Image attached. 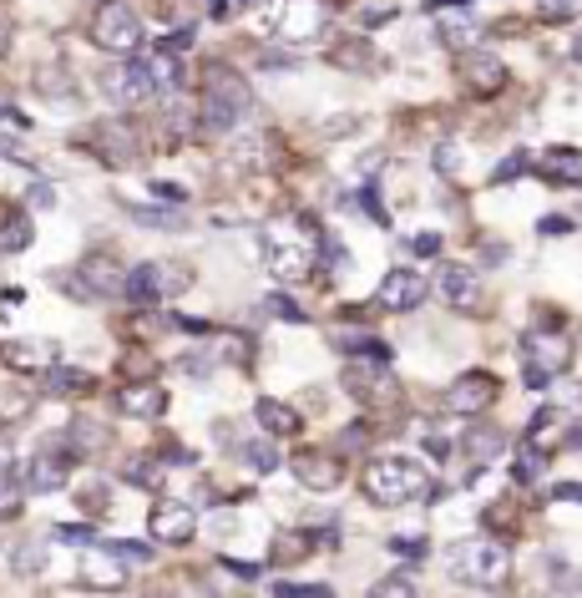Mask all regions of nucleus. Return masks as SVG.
Masks as SVG:
<instances>
[{
	"label": "nucleus",
	"mask_w": 582,
	"mask_h": 598,
	"mask_svg": "<svg viewBox=\"0 0 582 598\" xmlns=\"http://www.w3.org/2000/svg\"><path fill=\"white\" fill-rule=\"evenodd\" d=\"M107 548H112L117 558H127V563H147V558H152V548H147V543H132V538H117V543H107Z\"/></svg>",
	"instance_id": "42"
},
{
	"label": "nucleus",
	"mask_w": 582,
	"mask_h": 598,
	"mask_svg": "<svg viewBox=\"0 0 582 598\" xmlns=\"http://www.w3.org/2000/svg\"><path fill=\"white\" fill-rule=\"evenodd\" d=\"M461 446H466V457L476 462V467H486V462H496L507 452V436L496 431V426H471L466 436H461Z\"/></svg>",
	"instance_id": "26"
},
{
	"label": "nucleus",
	"mask_w": 582,
	"mask_h": 598,
	"mask_svg": "<svg viewBox=\"0 0 582 598\" xmlns=\"http://www.w3.org/2000/svg\"><path fill=\"white\" fill-rule=\"evenodd\" d=\"M522 365H527V386L547 391L572 365V340H562V335H527L522 340Z\"/></svg>",
	"instance_id": "6"
},
{
	"label": "nucleus",
	"mask_w": 582,
	"mask_h": 598,
	"mask_svg": "<svg viewBox=\"0 0 582 598\" xmlns=\"http://www.w3.org/2000/svg\"><path fill=\"white\" fill-rule=\"evenodd\" d=\"M542 234H572V218H562V213L542 218Z\"/></svg>",
	"instance_id": "46"
},
{
	"label": "nucleus",
	"mask_w": 582,
	"mask_h": 598,
	"mask_svg": "<svg viewBox=\"0 0 582 598\" xmlns=\"http://www.w3.org/2000/svg\"><path fill=\"white\" fill-rule=\"evenodd\" d=\"M132 223H142V229H162V234H178L183 229V218L168 213V208H142V203H127Z\"/></svg>",
	"instance_id": "31"
},
{
	"label": "nucleus",
	"mask_w": 582,
	"mask_h": 598,
	"mask_svg": "<svg viewBox=\"0 0 582 598\" xmlns=\"http://www.w3.org/2000/svg\"><path fill=\"white\" fill-rule=\"evenodd\" d=\"M56 538H61V543H92V528H87V522H61Z\"/></svg>",
	"instance_id": "44"
},
{
	"label": "nucleus",
	"mask_w": 582,
	"mask_h": 598,
	"mask_svg": "<svg viewBox=\"0 0 582 598\" xmlns=\"http://www.w3.org/2000/svg\"><path fill=\"white\" fill-rule=\"evenodd\" d=\"M461 77H466V87L476 97H496L507 87V66H502V56H491V51H471L466 66H461Z\"/></svg>",
	"instance_id": "19"
},
{
	"label": "nucleus",
	"mask_w": 582,
	"mask_h": 598,
	"mask_svg": "<svg viewBox=\"0 0 582 598\" xmlns=\"http://www.w3.org/2000/svg\"><path fill=\"white\" fill-rule=\"evenodd\" d=\"M132 61L142 66V77L152 82V92H157V97H168V92H178V87H183V61H178V51L152 46V51H142V56H132Z\"/></svg>",
	"instance_id": "15"
},
{
	"label": "nucleus",
	"mask_w": 582,
	"mask_h": 598,
	"mask_svg": "<svg viewBox=\"0 0 582 598\" xmlns=\"http://www.w3.org/2000/svg\"><path fill=\"white\" fill-rule=\"evenodd\" d=\"M441 41H446L451 51L471 56V51H476V41H481V21H476L466 6H456V11H446V16H441Z\"/></svg>",
	"instance_id": "23"
},
{
	"label": "nucleus",
	"mask_w": 582,
	"mask_h": 598,
	"mask_svg": "<svg viewBox=\"0 0 582 598\" xmlns=\"http://www.w3.org/2000/svg\"><path fill=\"white\" fill-rule=\"evenodd\" d=\"M527 163H532L527 153H512L507 163H496V173H491V178H496V183H517V178L527 173Z\"/></svg>",
	"instance_id": "40"
},
{
	"label": "nucleus",
	"mask_w": 582,
	"mask_h": 598,
	"mask_svg": "<svg viewBox=\"0 0 582 598\" xmlns=\"http://www.w3.org/2000/svg\"><path fill=\"white\" fill-rule=\"evenodd\" d=\"M117 411L132 416V421H157L162 411H168V391H162L157 381H132L117 391Z\"/></svg>",
	"instance_id": "18"
},
{
	"label": "nucleus",
	"mask_w": 582,
	"mask_h": 598,
	"mask_svg": "<svg viewBox=\"0 0 582 598\" xmlns=\"http://www.w3.org/2000/svg\"><path fill=\"white\" fill-rule=\"evenodd\" d=\"M542 467H547V462H542V452H537V441H527L522 452H517V467H512V472H517V482H537Z\"/></svg>",
	"instance_id": "36"
},
{
	"label": "nucleus",
	"mask_w": 582,
	"mask_h": 598,
	"mask_svg": "<svg viewBox=\"0 0 582 598\" xmlns=\"http://www.w3.org/2000/svg\"><path fill=\"white\" fill-rule=\"evenodd\" d=\"M31 203H36V208H51V203H56L51 183H31Z\"/></svg>",
	"instance_id": "47"
},
{
	"label": "nucleus",
	"mask_w": 582,
	"mask_h": 598,
	"mask_svg": "<svg viewBox=\"0 0 582 598\" xmlns=\"http://www.w3.org/2000/svg\"><path fill=\"white\" fill-rule=\"evenodd\" d=\"M572 61L582 66V31H577V41H572Z\"/></svg>",
	"instance_id": "53"
},
{
	"label": "nucleus",
	"mask_w": 582,
	"mask_h": 598,
	"mask_svg": "<svg viewBox=\"0 0 582 598\" xmlns=\"http://www.w3.org/2000/svg\"><path fill=\"white\" fill-rule=\"evenodd\" d=\"M71 467H76V452H71V457H66V452H41V457L21 462L16 477H21L26 492H56V487L71 482Z\"/></svg>",
	"instance_id": "11"
},
{
	"label": "nucleus",
	"mask_w": 582,
	"mask_h": 598,
	"mask_svg": "<svg viewBox=\"0 0 582 598\" xmlns=\"http://www.w3.org/2000/svg\"><path fill=\"white\" fill-rule=\"evenodd\" d=\"M31 213H6V223H0V249L6 254H21V249H31Z\"/></svg>",
	"instance_id": "29"
},
{
	"label": "nucleus",
	"mask_w": 582,
	"mask_h": 598,
	"mask_svg": "<svg viewBox=\"0 0 582 598\" xmlns=\"http://www.w3.org/2000/svg\"><path fill=\"white\" fill-rule=\"evenodd\" d=\"M491 401H496V376H486V370H466L461 381L446 386V411H456V416H476Z\"/></svg>",
	"instance_id": "12"
},
{
	"label": "nucleus",
	"mask_w": 582,
	"mask_h": 598,
	"mask_svg": "<svg viewBox=\"0 0 582 598\" xmlns=\"http://www.w3.org/2000/svg\"><path fill=\"white\" fill-rule=\"evenodd\" d=\"M542 178L562 188H582V147H547L542 153Z\"/></svg>",
	"instance_id": "22"
},
{
	"label": "nucleus",
	"mask_w": 582,
	"mask_h": 598,
	"mask_svg": "<svg viewBox=\"0 0 582 598\" xmlns=\"http://www.w3.org/2000/svg\"><path fill=\"white\" fill-rule=\"evenodd\" d=\"M127 284V274L117 269V259H107V254H92V259H81L76 269H71V279H66V289L81 299V305H97V299H112V289H122Z\"/></svg>",
	"instance_id": "7"
},
{
	"label": "nucleus",
	"mask_w": 582,
	"mask_h": 598,
	"mask_svg": "<svg viewBox=\"0 0 582 598\" xmlns=\"http://www.w3.org/2000/svg\"><path fill=\"white\" fill-rule=\"evenodd\" d=\"M360 487H365V497L375 507H405V502L431 492V477H426V467L415 462V457H375L365 467Z\"/></svg>",
	"instance_id": "2"
},
{
	"label": "nucleus",
	"mask_w": 582,
	"mask_h": 598,
	"mask_svg": "<svg viewBox=\"0 0 582 598\" xmlns=\"http://www.w3.org/2000/svg\"><path fill=\"white\" fill-rule=\"evenodd\" d=\"M274 598H335L329 583H274Z\"/></svg>",
	"instance_id": "37"
},
{
	"label": "nucleus",
	"mask_w": 582,
	"mask_h": 598,
	"mask_svg": "<svg viewBox=\"0 0 582 598\" xmlns=\"http://www.w3.org/2000/svg\"><path fill=\"white\" fill-rule=\"evenodd\" d=\"M46 391L51 396H81V391H92V376L76 370V365H51L46 370Z\"/></svg>",
	"instance_id": "28"
},
{
	"label": "nucleus",
	"mask_w": 582,
	"mask_h": 598,
	"mask_svg": "<svg viewBox=\"0 0 582 598\" xmlns=\"http://www.w3.org/2000/svg\"><path fill=\"white\" fill-rule=\"evenodd\" d=\"M92 46L107 51V56H132V51H142V21H137V11L122 6V0L97 6V16H92Z\"/></svg>",
	"instance_id": "5"
},
{
	"label": "nucleus",
	"mask_w": 582,
	"mask_h": 598,
	"mask_svg": "<svg viewBox=\"0 0 582 598\" xmlns=\"http://www.w3.org/2000/svg\"><path fill=\"white\" fill-rule=\"evenodd\" d=\"M142 598H173V593H162V588H152V593H142Z\"/></svg>",
	"instance_id": "54"
},
{
	"label": "nucleus",
	"mask_w": 582,
	"mask_h": 598,
	"mask_svg": "<svg viewBox=\"0 0 582 598\" xmlns=\"http://www.w3.org/2000/svg\"><path fill=\"white\" fill-rule=\"evenodd\" d=\"M223 568H228V573H238V578H259V563H233V558H228Z\"/></svg>",
	"instance_id": "49"
},
{
	"label": "nucleus",
	"mask_w": 582,
	"mask_h": 598,
	"mask_svg": "<svg viewBox=\"0 0 582 598\" xmlns=\"http://www.w3.org/2000/svg\"><path fill=\"white\" fill-rule=\"evenodd\" d=\"M0 360L21 376H36V370H51V345L46 340H0Z\"/></svg>",
	"instance_id": "21"
},
{
	"label": "nucleus",
	"mask_w": 582,
	"mask_h": 598,
	"mask_svg": "<svg viewBox=\"0 0 582 598\" xmlns=\"http://www.w3.org/2000/svg\"><path fill=\"white\" fill-rule=\"evenodd\" d=\"M243 462L254 467L259 477H269L274 467H279V446H274V436H259V441H243Z\"/></svg>",
	"instance_id": "30"
},
{
	"label": "nucleus",
	"mask_w": 582,
	"mask_h": 598,
	"mask_svg": "<svg viewBox=\"0 0 582 598\" xmlns=\"http://www.w3.org/2000/svg\"><path fill=\"white\" fill-rule=\"evenodd\" d=\"M92 137H97L102 158H107L112 168H122V163H132V158H137V137H132V127H127V122H97V127H92Z\"/></svg>",
	"instance_id": "20"
},
{
	"label": "nucleus",
	"mask_w": 582,
	"mask_h": 598,
	"mask_svg": "<svg viewBox=\"0 0 582 598\" xmlns=\"http://www.w3.org/2000/svg\"><path fill=\"white\" fill-rule=\"evenodd\" d=\"M314 244H319V234L309 223H269L264 229V269L279 284H299L314 269Z\"/></svg>",
	"instance_id": "3"
},
{
	"label": "nucleus",
	"mask_w": 582,
	"mask_h": 598,
	"mask_svg": "<svg viewBox=\"0 0 582 598\" xmlns=\"http://www.w3.org/2000/svg\"><path fill=\"white\" fill-rule=\"evenodd\" d=\"M431 294V284L415 274V269H390L385 279H380V289H375V299H380V310H390V315H410V310H421V299Z\"/></svg>",
	"instance_id": "10"
},
{
	"label": "nucleus",
	"mask_w": 582,
	"mask_h": 598,
	"mask_svg": "<svg viewBox=\"0 0 582 598\" xmlns=\"http://www.w3.org/2000/svg\"><path fill=\"white\" fill-rule=\"evenodd\" d=\"M390 553H395V558H426L431 548H426V538L405 533V538H390Z\"/></svg>",
	"instance_id": "41"
},
{
	"label": "nucleus",
	"mask_w": 582,
	"mask_h": 598,
	"mask_svg": "<svg viewBox=\"0 0 582 598\" xmlns=\"http://www.w3.org/2000/svg\"><path fill=\"white\" fill-rule=\"evenodd\" d=\"M552 497H557V502H577V507H582V482H557V487H552Z\"/></svg>",
	"instance_id": "45"
},
{
	"label": "nucleus",
	"mask_w": 582,
	"mask_h": 598,
	"mask_svg": "<svg viewBox=\"0 0 582 598\" xmlns=\"http://www.w3.org/2000/svg\"><path fill=\"white\" fill-rule=\"evenodd\" d=\"M254 416H259L264 436H274V441H279V436H299V426H304V421H299V411H294V406H284V401H274V396H264V401L254 406Z\"/></svg>",
	"instance_id": "25"
},
{
	"label": "nucleus",
	"mask_w": 582,
	"mask_h": 598,
	"mask_svg": "<svg viewBox=\"0 0 582 598\" xmlns=\"http://www.w3.org/2000/svg\"><path fill=\"white\" fill-rule=\"evenodd\" d=\"M370 598H415V583H410V573H390V578L370 583Z\"/></svg>",
	"instance_id": "35"
},
{
	"label": "nucleus",
	"mask_w": 582,
	"mask_h": 598,
	"mask_svg": "<svg viewBox=\"0 0 582 598\" xmlns=\"http://www.w3.org/2000/svg\"><path fill=\"white\" fill-rule=\"evenodd\" d=\"M122 294L132 299V305H142V310H147V305H157V299L168 294V279H162V269H157V264H137V269L127 274Z\"/></svg>",
	"instance_id": "24"
},
{
	"label": "nucleus",
	"mask_w": 582,
	"mask_h": 598,
	"mask_svg": "<svg viewBox=\"0 0 582 598\" xmlns=\"http://www.w3.org/2000/svg\"><path fill=\"white\" fill-rule=\"evenodd\" d=\"M248 107H254V92H248V82L238 77V71H233V66H208V77H203V102H198L203 132H213V137L233 132V127L248 117Z\"/></svg>",
	"instance_id": "1"
},
{
	"label": "nucleus",
	"mask_w": 582,
	"mask_h": 598,
	"mask_svg": "<svg viewBox=\"0 0 582 598\" xmlns=\"http://www.w3.org/2000/svg\"><path fill=\"white\" fill-rule=\"evenodd\" d=\"M76 583L92 593H117V588H127V558H117L112 548H87L81 568H76Z\"/></svg>",
	"instance_id": "9"
},
{
	"label": "nucleus",
	"mask_w": 582,
	"mask_h": 598,
	"mask_svg": "<svg viewBox=\"0 0 582 598\" xmlns=\"http://www.w3.org/2000/svg\"><path fill=\"white\" fill-rule=\"evenodd\" d=\"M410 249H415V254H436V249H441V239H436V234H415V239H410Z\"/></svg>",
	"instance_id": "48"
},
{
	"label": "nucleus",
	"mask_w": 582,
	"mask_h": 598,
	"mask_svg": "<svg viewBox=\"0 0 582 598\" xmlns=\"http://www.w3.org/2000/svg\"><path fill=\"white\" fill-rule=\"evenodd\" d=\"M324 26H329V16L319 0H284V16H279L284 41H314V36H324Z\"/></svg>",
	"instance_id": "14"
},
{
	"label": "nucleus",
	"mask_w": 582,
	"mask_h": 598,
	"mask_svg": "<svg viewBox=\"0 0 582 598\" xmlns=\"http://www.w3.org/2000/svg\"><path fill=\"white\" fill-rule=\"evenodd\" d=\"M289 467H294V477H299L309 492H335V487L345 482V462H335L329 452H299Z\"/></svg>",
	"instance_id": "17"
},
{
	"label": "nucleus",
	"mask_w": 582,
	"mask_h": 598,
	"mask_svg": "<svg viewBox=\"0 0 582 598\" xmlns=\"http://www.w3.org/2000/svg\"><path fill=\"white\" fill-rule=\"evenodd\" d=\"M147 528H152V543L183 548L198 533V512H193V502H157L152 517H147Z\"/></svg>",
	"instance_id": "8"
},
{
	"label": "nucleus",
	"mask_w": 582,
	"mask_h": 598,
	"mask_svg": "<svg viewBox=\"0 0 582 598\" xmlns=\"http://www.w3.org/2000/svg\"><path fill=\"white\" fill-rule=\"evenodd\" d=\"M21 497H26L21 477H16V472H0V517H16V512H21Z\"/></svg>",
	"instance_id": "34"
},
{
	"label": "nucleus",
	"mask_w": 582,
	"mask_h": 598,
	"mask_svg": "<svg viewBox=\"0 0 582 598\" xmlns=\"http://www.w3.org/2000/svg\"><path fill=\"white\" fill-rule=\"evenodd\" d=\"M446 568H451L456 583H466V588H486V593H491V588H502V583H507V573H512V553L496 543V538H466V543L451 548Z\"/></svg>",
	"instance_id": "4"
},
{
	"label": "nucleus",
	"mask_w": 582,
	"mask_h": 598,
	"mask_svg": "<svg viewBox=\"0 0 582 598\" xmlns=\"http://www.w3.org/2000/svg\"><path fill=\"white\" fill-rule=\"evenodd\" d=\"M122 477H127V482H137V487H162V467H157V462L147 467V457H137Z\"/></svg>",
	"instance_id": "39"
},
{
	"label": "nucleus",
	"mask_w": 582,
	"mask_h": 598,
	"mask_svg": "<svg viewBox=\"0 0 582 598\" xmlns=\"http://www.w3.org/2000/svg\"><path fill=\"white\" fill-rule=\"evenodd\" d=\"M269 315H279V320H304V310L299 305H289V294H269Z\"/></svg>",
	"instance_id": "43"
},
{
	"label": "nucleus",
	"mask_w": 582,
	"mask_h": 598,
	"mask_svg": "<svg viewBox=\"0 0 582 598\" xmlns=\"http://www.w3.org/2000/svg\"><path fill=\"white\" fill-rule=\"evenodd\" d=\"M0 122H26V117H21L16 107H6V102H0Z\"/></svg>",
	"instance_id": "51"
},
{
	"label": "nucleus",
	"mask_w": 582,
	"mask_h": 598,
	"mask_svg": "<svg viewBox=\"0 0 582 598\" xmlns=\"http://www.w3.org/2000/svg\"><path fill=\"white\" fill-rule=\"evenodd\" d=\"M11 41H16V31H11L6 16H0V56H11Z\"/></svg>",
	"instance_id": "50"
},
{
	"label": "nucleus",
	"mask_w": 582,
	"mask_h": 598,
	"mask_svg": "<svg viewBox=\"0 0 582 598\" xmlns=\"http://www.w3.org/2000/svg\"><path fill=\"white\" fill-rule=\"evenodd\" d=\"M102 92H107L117 107H137V102L157 97L152 82L142 77V66H137V61H117V66H107V71H102Z\"/></svg>",
	"instance_id": "13"
},
{
	"label": "nucleus",
	"mask_w": 582,
	"mask_h": 598,
	"mask_svg": "<svg viewBox=\"0 0 582 598\" xmlns=\"http://www.w3.org/2000/svg\"><path fill=\"white\" fill-rule=\"evenodd\" d=\"M436 289H441V299H446L451 310H476V305H481V279H476V269H466V264H441Z\"/></svg>",
	"instance_id": "16"
},
{
	"label": "nucleus",
	"mask_w": 582,
	"mask_h": 598,
	"mask_svg": "<svg viewBox=\"0 0 582 598\" xmlns=\"http://www.w3.org/2000/svg\"><path fill=\"white\" fill-rule=\"evenodd\" d=\"M0 158H16V142H6V137H0Z\"/></svg>",
	"instance_id": "52"
},
{
	"label": "nucleus",
	"mask_w": 582,
	"mask_h": 598,
	"mask_svg": "<svg viewBox=\"0 0 582 598\" xmlns=\"http://www.w3.org/2000/svg\"><path fill=\"white\" fill-rule=\"evenodd\" d=\"M390 21H395L390 0H365V6L355 11V26H360V31H380V26H390Z\"/></svg>",
	"instance_id": "32"
},
{
	"label": "nucleus",
	"mask_w": 582,
	"mask_h": 598,
	"mask_svg": "<svg viewBox=\"0 0 582 598\" xmlns=\"http://www.w3.org/2000/svg\"><path fill=\"white\" fill-rule=\"evenodd\" d=\"M46 563H51V548H46V543H16V548H11V573H16V578H41Z\"/></svg>",
	"instance_id": "27"
},
{
	"label": "nucleus",
	"mask_w": 582,
	"mask_h": 598,
	"mask_svg": "<svg viewBox=\"0 0 582 598\" xmlns=\"http://www.w3.org/2000/svg\"><path fill=\"white\" fill-rule=\"evenodd\" d=\"M431 163H436V173H441V178H451V173L461 168V142H451V137H446V142H436Z\"/></svg>",
	"instance_id": "38"
},
{
	"label": "nucleus",
	"mask_w": 582,
	"mask_h": 598,
	"mask_svg": "<svg viewBox=\"0 0 582 598\" xmlns=\"http://www.w3.org/2000/svg\"><path fill=\"white\" fill-rule=\"evenodd\" d=\"M537 16H542L547 26L577 21V16H582V0H537Z\"/></svg>",
	"instance_id": "33"
}]
</instances>
